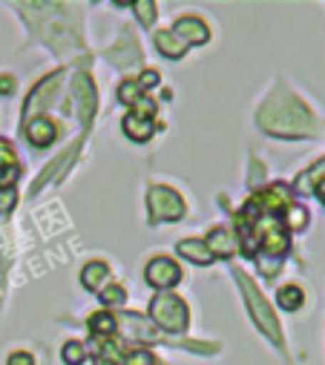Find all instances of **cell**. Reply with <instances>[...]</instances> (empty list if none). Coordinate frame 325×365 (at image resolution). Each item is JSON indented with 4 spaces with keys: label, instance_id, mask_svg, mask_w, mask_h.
Instances as JSON below:
<instances>
[{
    "label": "cell",
    "instance_id": "4316f807",
    "mask_svg": "<svg viewBox=\"0 0 325 365\" xmlns=\"http://www.w3.org/2000/svg\"><path fill=\"white\" fill-rule=\"evenodd\" d=\"M12 93H15V78L0 75V96H12Z\"/></svg>",
    "mask_w": 325,
    "mask_h": 365
},
{
    "label": "cell",
    "instance_id": "5b68a950",
    "mask_svg": "<svg viewBox=\"0 0 325 365\" xmlns=\"http://www.w3.org/2000/svg\"><path fill=\"white\" fill-rule=\"evenodd\" d=\"M144 279L153 288H173L182 279V267L167 256H155L144 270Z\"/></svg>",
    "mask_w": 325,
    "mask_h": 365
},
{
    "label": "cell",
    "instance_id": "4fadbf2b",
    "mask_svg": "<svg viewBox=\"0 0 325 365\" xmlns=\"http://www.w3.org/2000/svg\"><path fill=\"white\" fill-rule=\"evenodd\" d=\"M107 279H110V267L104 262H90L84 267V273H81V282H84V288H90V291H101L107 285Z\"/></svg>",
    "mask_w": 325,
    "mask_h": 365
},
{
    "label": "cell",
    "instance_id": "cb8c5ba5",
    "mask_svg": "<svg viewBox=\"0 0 325 365\" xmlns=\"http://www.w3.org/2000/svg\"><path fill=\"white\" fill-rule=\"evenodd\" d=\"M135 12H138L141 24H153L155 21V4H150V0H144V4H135Z\"/></svg>",
    "mask_w": 325,
    "mask_h": 365
},
{
    "label": "cell",
    "instance_id": "603a6c76",
    "mask_svg": "<svg viewBox=\"0 0 325 365\" xmlns=\"http://www.w3.org/2000/svg\"><path fill=\"white\" fill-rule=\"evenodd\" d=\"M124 365H153V354H147V351H130V354H124Z\"/></svg>",
    "mask_w": 325,
    "mask_h": 365
},
{
    "label": "cell",
    "instance_id": "ba28073f",
    "mask_svg": "<svg viewBox=\"0 0 325 365\" xmlns=\"http://www.w3.org/2000/svg\"><path fill=\"white\" fill-rule=\"evenodd\" d=\"M18 173H21V167H18V158H15L12 144L0 138V190L15 185V181H18Z\"/></svg>",
    "mask_w": 325,
    "mask_h": 365
},
{
    "label": "cell",
    "instance_id": "7c38bea8",
    "mask_svg": "<svg viewBox=\"0 0 325 365\" xmlns=\"http://www.w3.org/2000/svg\"><path fill=\"white\" fill-rule=\"evenodd\" d=\"M121 130H124V135L127 138H133V141H147L150 135H153V121H147V118H138V115H133V113H127L124 115V121H121Z\"/></svg>",
    "mask_w": 325,
    "mask_h": 365
},
{
    "label": "cell",
    "instance_id": "d4e9b609",
    "mask_svg": "<svg viewBox=\"0 0 325 365\" xmlns=\"http://www.w3.org/2000/svg\"><path fill=\"white\" fill-rule=\"evenodd\" d=\"M135 81L141 83V89H150V86L158 83V72H155V69H147V72H144L141 78H135Z\"/></svg>",
    "mask_w": 325,
    "mask_h": 365
},
{
    "label": "cell",
    "instance_id": "9c48e42d",
    "mask_svg": "<svg viewBox=\"0 0 325 365\" xmlns=\"http://www.w3.org/2000/svg\"><path fill=\"white\" fill-rule=\"evenodd\" d=\"M55 135H58V130H55V124L49 121V118H32L29 124H26V138L35 144V147H49L52 141H55Z\"/></svg>",
    "mask_w": 325,
    "mask_h": 365
},
{
    "label": "cell",
    "instance_id": "7402d4cb",
    "mask_svg": "<svg viewBox=\"0 0 325 365\" xmlns=\"http://www.w3.org/2000/svg\"><path fill=\"white\" fill-rule=\"evenodd\" d=\"M155 110H158V104H155L153 98H138V101L133 104V115H138V118H147V121H153Z\"/></svg>",
    "mask_w": 325,
    "mask_h": 365
},
{
    "label": "cell",
    "instance_id": "5bb4252c",
    "mask_svg": "<svg viewBox=\"0 0 325 365\" xmlns=\"http://www.w3.org/2000/svg\"><path fill=\"white\" fill-rule=\"evenodd\" d=\"M179 253L185 259H190L193 264H210L213 262V256H210V250H207V245L202 239H185V242H179Z\"/></svg>",
    "mask_w": 325,
    "mask_h": 365
},
{
    "label": "cell",
    "instance_id": "ffe728a7",
    "mask_svg": "<svg viewBox=\"0 0 325 365\" xmlns=\"http://www.w3.org/2000/svg\"><path fill=\"white\" fill-rule=\"evenodd\" d=\"M84 359H87V351H84L81 342H66L63 345V362L66 365H81Z\"/></svg>",
    "mask_w": 325,
    "mask_h": 365
},
{
    "label": "cell",
    "instance_id": "f1b7e54d",
    "mask_svg": "<svg viewBox=\"0 0 325 365\" xmlns=\"http://www.w3.org/2000/svg\"><path fill=\"white\" fill-rule=\"evenodd\" d=\"M98 365H124V359L121 362H104V359H98Z\"/></svg>",
    "mask_w": 325,
    "mask_h": 365
},
{
    "label": "cell",
    "instance_id": "52a82bcc",
    "mask_svg": "<svg viewBox=\"0 0 325 365\" xmlns=\"http://www.w3.org/2000/svg\"><path fill=\"white\" fill-rule=\"evenodd\" d=\"M115 328H121L127 336H135V339H147V342H155L158 339L155 328L147 325L138 314H121V317H115Z\"/></svg>",
    "mask_w": 325,
    "mask_h": 365
},
{
    "label": "cell",
    "instance_id": "277c9868",
    "mask_svg": "<svg viewBox=\"0 0 325 365\" xmlns=\"http://www.w3.org/2000/svg\"><path fill=\"white\" fill-rule=\"evenodd\" d=\"M147 207L153 222H179L185 216V202L170 187H153L147 196Z\"/></svg>",
    "mask_w": 325,
    "mask_h": 365
},
{
    "label": "cell",
    "instance_id": "8fae6325",
    "mask_svg": "<svg viewBox=\"0 0 325 365\" xmlns=\"http://www.w3.org/2000/svg\"><path fill=\"white\" fill-rule=\"evenodd\" d=\"M72 96H75V101L81 104V110H84V118H90V113H93L98 96H96V86L90 83L87 75H78V78L72 81Z\"/></svg>",
    "mask_w": 325,
    "mask_h": 365
},
{
    "label": "cell",
    "instance_id": "30bf717a",
    "mask_svg": "<svg viewBox=\"0 0 325 365\" xmlns=\"http://www.w3.org/2000/svg\"><path fill=\"white\" fill-rule=\"evenodd\" d=\"M205 245H207L210 256H219V259H227V256H233V250H236V239H233V233H230L227 227L210 230V236H207Z\"/></svg>",
    "mask_w": 325,
    "mask_h": 365
},
{
    "label": "cell",
    "instance_id": "484cf974",
    "mask_svg": "<svg viewBox=\"0 0 325 365\" xmlns=\"http://www.w3.org/2000/svg\"><path fill=\"white\" fill-rule=\"evenodd\" d=\"M9 365H35V359H32V354H26V351H15V354L9 356Z\"/></svg>",
    "mask_w": 325,
    "mask_h": 365
},
{
    "label": "cell",
    "instance_id": "6da1fadb",
    "mask_svg": "<svg viewBox=\"0 0 325 365\" xmlns=\"http://www.w3.org/2000/svg\"><path fill=\"white\" fill-rule=\"evenodd\" d=\"M259 124L282 138H299V135H311L314 133V118L311 113L288 93H279V98H271L262 113H259Z\"/></svg>",
    "mask_w": 325,
    "mask_h": 365
},
{
    "label": "cell",
    "instance_id": "8992f818",
    "mask_svg": "<svg viewBox=\"0 0 325 365\" xmlns=\"http://www.w3.org/2000/svg\"><path fill=\"white\" fill-rule=\"evenodd\" d=\"M173 35L190 46V43H205V41L210 38V29H207V24L199 21V18H179Z\"/></svg>",
    "mask_w": 325,
    "mask_h": 365
},
{
    "label": "cell",
    "instance_id": "44dd1931",
    "mask_svg": "<svg viewBox=\"0 0 325 365\" xmlns=\"http://www.w3.org/2000/svg\"><path fill=\"white\" fill-rule=\"evenodd\" d=\"M98 294H101V302H104V305H121V302L127 299V294H124L121 285H104Z\"/></svg>",
    "mask_w": 325,
    "mask_h": 365
},
{
    "label": "cell",
    "instance_id": "e0dca14e",
    "mask_svg": "<svg viewBox=\"0 0 325 365\" xmlns=\"http://www.w3.org/2000/svg\"><path fill=\"white\" fill-rule=\"evenodd\" d=\"M90 328H93V334H98V336H113L115 334V317L110 314V311H98L93 319H90Z\"/></svg>",
    "mask_w": 325,
    "mask_h": 365
},
{
    "label": "cell",
    "instance_id": "2e32d148",
    "mask_svg": "<svg viewBox=\"0 0 325 365\" xmlns=\"http://www.w3.org/2000/svg\"><path fill=\"white\" fill-rule=\"evenodd\" d=\"M302 302H305L302 288H296V285L279 288V308H282V311H296V308H302Z\"/></svg>",
    "mask_w": 325,
    "mask_h": 365
},
{
    "label": "cell",
    "instance_id": "3957f363",
    "mask_svg": "<svg viewBox=\"0 0 325 365\" xmlns=\"http://www.w3.org/2000/svg\"><path fill=\"white\" fill-rule=\"evenodd\" d=\"M236 279L242 282V291H245V299H248V308H251L257 325H259L274 342H279V325H277V317H274V311L268 308V302L262 299V294L254 288V282L245 277V273H236Z\"/></svg>",
    "mask_w": 325,
    "mask_h": 365
},
{
    "label": "cell",
    "instance_id": "d6986e66",
    "mask_svg": "<svg viewBox=\"0 0 325 365\" xmlns=\"http://www.w3.org/2000/svg\"><path fill=\"white\" fill-rule=\"evenodd\" d=\"M285 216H288L285 227H291V230H302V227L308 225V213H305L302 207H296V205H288V207H285Z\"/></svg>",
    "mask_w": 325,
    "mask_h": 365
},
{
    "label": "cell",
    "instance_id": "83f0119b",
    "mask_svg": "<svg viewBox=\"0 0 325 365\" xmlns=\"http://www.w3.org/2000/svg\"><path fill=\"white\" fill-rule=\"evenodd\" d=\"M314 193H316V199H319V202L325 205V178H322V181H319V185L314 187Z\"/></svg>",
    "mask_w": 325,
    "mask_h": 365
},
{
    "label": "cell",
    "instance_id": "7a4b0ae2",
    "mask_svg": "<svg viewBox=\"0 0 325 365\" xmlns=\"http://www.w3.org/2000/svg\"><path fill=\"white\" fill-rule=\"evenodd\" d=\"M150 314H153V319H155L158 328H165L170 334H182L187 328V305H185V299H179L170 291L158 294L150 302Z\"/></svg>",
    "mask_w": 325,
    "mask_h": 365
},
{
    "label": "cell",
    "instance_id": "ac0fdd59",
    "mask_svg": "<svg viewBox=\"0 0 325 365\" xmlns=\"http://www.w3.org/2000/svg\"><path fill=\"white\" fill-rule=\"evenodd\" d=\"M141 93H144V89H141V83H138V81H124V83L118 86V101L133 107V104L141 98Z\"/></svg>",
    "mask_w": 325,
    "mask_h": 365
},
{
    "label": "cell",
    "instance_id": "9a60e30c",
    "mask_svg": "<svg viewBox=\"0 0 325 365\" xmlns=\"http://www.w3.org/2000/svg\"><path fill=\"white\" fill-rule=\"evenodd\" d=\"M155 46H158V52H165V58H173V61L187 52V43L179 41L173 32H158L155 35Z\"/></svg>",
    "mask_w": 325,
    "mask_h": 365
}]
</instances>
